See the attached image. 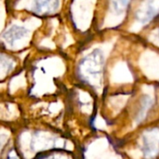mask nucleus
I'll use <instances>...</instances> for the list:
<instances>
[{"instance_id": "nucleus-1", "label": "nucleus", "mask_w": 159, "mask_h": 159, "mask_svg": "<svg viewBox=\"0 0 159 159\" xmlns=\"http://www.w3.org/2000/svg\"><path fill=\"white\" fill-rule=\"evenodd\" d=\"M142 151L146 159H153L159 155V129L146 130L143 135Z\"/></svg>"}, {"instance_id": "nucleus-2", "label": "nucleus", "mask_w": 159, "mask_h": 159, "mask_svg": "<svg viewBox=\"0 0 159 159\" xmlns=\"http://www.w3.org/2000/svg\"><path fill=\"white\" fill-rule=\"evenodd\" d=\"M60 5V0H34V11L41 14L54 12Z\"/></svg>"}, {"instance_id": "nucleus-3", "label": "nucleus", "mask_w": 159, "mask_h": 159, "mask_svg": "<svg viewBox=\"0 0 159 159\" xmlns=\"http://www.w3.org/2000/svg\"><path fill=\"white\" fill-rule=\"evenodd\" d=\"M153 105H154V101L149 96L143 97V99L141 100V106L136 116V121L138 123H142L146 118L147 114L152 109Z\"/></svg>"}, {"instance_id": "nucleus-4", "label": "nucleus", "mask_w": 159, "mask_h": 159, "mask_svg": "<svg viewBox=\"0 0 159 159\" xmlns=\"http://www.w3.org/2000/svg\"><path fill=\"white\" fill-rule=\"evenodd\" d=\"M27 30L23 27H20V26H13L11 27L9 30H7L5 34H4V38L7 40V42L13 44L14 41H17L19 39H21L26 34H27Z\"/></svg>"}, {"instance_id": "nucleus-5", "label": "nucleus", "mask_w": 159, "mask_h": 159, "mask_svg": "<svg viewBox=\"0 0 159 159\" xmlns=\"http://www.w3.org/2000/svg\"><path fill=\"white\" fill-rule=\"evenodd\" d=\"M159 14V0H148L147 8L145 10L144 15L142 17L141 20L143 22H147L154 19Z\"/></svg>"}, {"instance_id": "nucleus-6", "label": "nucleus", "mask_w": 159, "mask_h": 159, "mask_svg": "<svg viewBox=\"0 0 159 159\" xmlns=\"http://www.w3.org/2000/svg\"><path fill=\"white\" fill-rule=\"evenodd\" d=\"M129 0H114V6H115V8L117 10V11H120L122 9H124L126 7V6H128V3H129Z\"/></svg>"}]
</instances>
